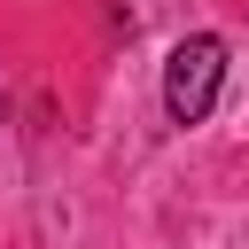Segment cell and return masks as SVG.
<instances>
[{"label":"cell","instance_id":"1","mask_svg":"<svg viewBox=\"0 0 249 249\" xmlns=\"http://www.w3.org/2000/svg\"><path fill=\"white\" fill-rule=\"evenodd\" d=\"M218 86H226V39H210V31L179 39L171 62H163V117L171 124H202Z\"/></svg>","mask_w":249,"mask_h":249}]
</instances>
